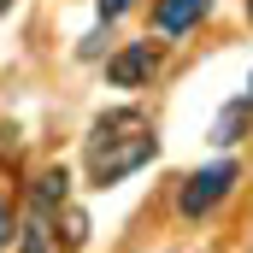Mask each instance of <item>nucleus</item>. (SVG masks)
Returning a JSON list of instances; mask_svg holds the SVG:
<instances>
[{"label":"nucleus","mask_w":253,"mask_h":253,"mask_svg":"<svg viewBox=\"0 0 253 253\" xmlns=\"http://www.w3.org/2000/svg\"><path fill=\"white\" fill-rule=\"evenodd\" d=\"M236 189V165L230 159H218V165H206V171H194L189 183H183V194H177V206H183V218H206L224 194Z\"/></svg>","instance_id":"obj_2"},{"label":"nucleus","mask_w":253,"mask_h":253,"mask_svg":"<svg viewBox=\"0 0 253 253\" xmlns=\"http://www.w3.org/2000/svg\"><path fill=\"white\" fill-rule=\"evenodd\" d=\"M18 253H65L59 230H53V212H42L36 206V218H30V230H24V248Z\"/></svg>","instance_id":"obj_6"},{"label":"nucleus","mask_w":253,"mask_h":253,"mask_svg":"<svg viewBox=\"0 0 253 253\" xmlns=\"http://www.w3.org/2000/svg\"><path fill=\"white\" fill-rule=\"evenodd\" d=\"M65 194H71V177H65V165H59V171H42V177H36L30 200H36L42 212H53V206H65Z\"/></svg>","instance_id":"obj_7"},{"label":"nucleus","mask_w":253,"mask_h":253,"mask_svg":"<svg viewBox=\"0 0 253 253\" xmlns=\"http://www.w3.org/2000/svg\"><path fill=\"white\" fill-rule=\"evenodd\" d=\"M6 6H12V0H0V12H6Z\"/></svg>","instance_id":"obj_10"},{"label":"nucleus","mask_w":253,"mask_h":253,"mask_svg":"<svg viewBox=\"0 0 253 253\" xmlns=\"http://www.w3.org/2000/svg\"><path fill=\"white\" fill-rule=\"evenodd\" d=\"M248 118H253V88L248 94H236L224 112H218V124H212V141L218 147H230V141H242V129H248Z\"/></svg>","instance_id":"obj_5"},{"label":"nucleus","mask_w":253,"mask_h":253,"mask_svg":"<svg viewBox=\"0 0 253 253\" xmlns=\"http://www.w3.org/2000/svg\"><path fill=\"white\" fill-rule=\"evenodd\" d=\"M153 153H159L153 118L135 112V106H118V112L94 118V129H88V147H83L88 183H94V189H112V183H124L129 171H141Z\"/></svg>","instance_id":"obj_1"},{"label":"nucleus","mask_w":253,"mask_h":253,"mask_svg":"<svg viewBox=\"0 0 253 253\" xmlns=\"http://www.w3.org/2000/svg\"><path fill=\"white\" fill-rule=\"evenodd\" d=\"M248 18H253V0H248Z\"/></svg>","instance_id":"obj_11"},{"label":"nucleus","mask_w":253,"mask_h":253,"mask_svg":"<svg viewBox=\"0 0 253 253\" xmlns=\"http://www.w3.org/2000/svg\"><path fill=\"white\" fill-rule=\"evenodd\" d=\"M129 6H135V0H100V18H106V24H112V18H118V12H129Z\"/></svg>","instance_id":"obj_8"},{"label":"nucleus","mask_w":253,"mask_h":253,"mask_svg":"<svg viewBox=\"0 0 253 253\" xmlns=\"http://www.w3.org/2000/svg\"><path fill=\"white\" fill-rule=\"evenodd\" d=\"M6 230H12V218H6V200H0V248H6Z\"/></svg>","instance_id":"obj_9"},{"label":"nucleus","mask_w":253,"mask_h":253,"mask_svg":"<svg viewBox=\"0 0 253 253\" xmlns=\"http://www.w3.org/2000/svg\"><path fill=\"white\" fill-rule=\"evenodd\" d=\"M206 12H212V0H159V6H153V30H159V36H177V30L200 24Z\"/></svg>","instance_id":"obj_4"},{"label":"nucleus","mask_w":253,"mask_h":253,"mask_svg":"<svg viewBox=\"0 0 253 253\" xmlns=\"http://www.w3.org/2000/svg\"><path fill=\"white\" fill-rule=\"evenodd\" d=\"M159 71V42H129L124 53H112L106 59V77L118 83V88H135V83H147Z\"/></svg>","instance_id":"obj_3"}]
</instances>
